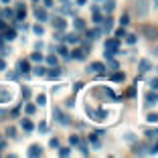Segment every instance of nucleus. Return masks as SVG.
<instances>
[{"mask_svg": "<svg viewBox=\"0 0 158 158\" xmlns=\"http://www.w3.org/2000/svg\"><path fill=\"white\" fill-rule=\"evenodd\" d=\"M116 53H120V41L118 39H107L106 41V51H103V55L107 57H114Z\"/></svg>", "mask_w": 158, "mask_h": 158, "instance_id": "nucleus-1", "label": "nucleus"}, {"mask_svg": "<svg viewBox=\"0 0 158 158\" xmlns=\"http://www.w3.org/2000/svg\"><path fill=\"white\" fill-rule=\"evenodd\" d=\"M136 12L140 14V16H146L148 14V4H146V0H136Z\"/></svg>", "mask_w": 158, "mask_h": 158, "instance_id": "nucleus-2", "label": "nucleus"}, {"mask_svg": "<svg viewBox=\"0 0 158 158\" xmlns=\"http://www.w3.org/2000/svg\"><path fill=\"white\" fill-rule=\"evenodd\" d=\"M55 120L59 122V124H63V126H69V124H71V120H69V118H67L65 114L61 112V110H57V107H55Z\"/></svg>", "mask_w": 158, "mask_h": 158, "instance_id": "nucleus-3", "label": "nucleus"}, {"mask_svg": "<svg viewBox=\"0 0 158 158\" xmlns=\"http://www.w3.org/2000/svg\"><path fill=\"white\" fill-rule=\"evenodd\" d=\"M87 71H91V73H106V65L99 63V61H95V63H91L87 67Z\"/></svg>", "mask_w": 158, "mask_h": 158, "instance_id": "nucleus-4", "label": "nucleus"}, {"mask_svg": "<svg viewBox=\"0 0 158 158\" xmlns=\"http://www.w3.org/2000/svg\"><path fill=\"white\" fill-rule=\"evenodd\" d=\"M27 154H28V156H41V154H43L41 144H31L28 150H27Z\"/></svg>", "mask_w": 158, "mask_h": 158, "instance_id": "nucleus-5", "label": "nucleus"}, {"mask_svg": "<svg viewBox=\"0 0 158 158\" xmlns=\"http://www.w3.org/2000/svg\"><path fill=\"white\" fill-rule=\"evenodd\" d=\"M132 154H138V156H144V154H150V148L144 144H136L134 150H132Z\"/></svg>", "mask_w": 158, "mask_h": 158, "instance_id": "nucleus-6", "label": "nucleus"}, {"mask_svg": "<svg viewBox=\"0 0 158 158\" xmlns=\"http://www.w3.org/2000/svg\"><path fill=\"white\" fill-rule=\"evenodd\" d=\"M69 55H71V59L83 61V59H85V55H87V53H85V49H83V47H81V49H73V53H69Z\"/></svg>", "mask_w": 158, "mask_h": 158, "instance_id": "nucleus-7", "label": "nucleus"}, {"mask_svg": "<svg viewBox=\"0 0 158 158\" xmlns=\"http://www.w3.org/2000/svg\"><path fill=\"white\" fill-rule=\"evenodd\" d=\"M35 16H37L41 23L49 20V14H47V10H45V8H41V6H37V8H35Z\"/></svg>", "mask_w": 158, "mask_h": 158, "instance_id": "nucleus-8", "label": "nucleus"}, {"mask_svg": "<svg viewBox=\"0 0 158 158\" xmlns=\"http://www.w3.org/2000/svg\"><path fill=\"white\" fill-rule=\"evenodd\" d=\"M53 27H55V31H65L67 23H65V19H61V16H55V19H53Z\"/></svg>", "mask_w": 158, "mask_h": 158, "instance_id": "nucleus-9", "label": "nucleus"}, {"mask_svg": "<svg viewBox=\"0 0 158 158\" xmlns=\"http://www.w3.org/2000/svg\"><path fill=\"white\" fill-rule=\"evenodd\" d=\"M19 73H24V75H28V73H31V63H28L27 59L19 61Z\"/></svg>", "mask_w": 158, "mask_h": 158, "instance_id": "nucleus-10", "label": "nucleus"}, {"mask_svg": "<svg viewBox=\"0 0 158 158\" xmlns=\"http://www.w3.org/2000/svg\"><path fill=\"white\" fill-rule=\"evenodd\" d=\"M10 99H12V91L6 87H0V102L4 103V102H10Z\"/></svg>", "mask_w": 158, "mask_h": 158, "instance_id": "nucleus-11", "label": "nucleus"}, {"mask_svg": "<svg viewBox=\"0 0 158 158\" xmlns=\"http://www.w3.org/2000/svg\"><path fill=\"white\" fill-rule=\"evenodd\" d=\"M103 24H102V31H103V33H110V31H112V24H114V19H110V16H103Z\"/></svg>", "mask_w": 158, "mask_h": 158, "instance_id": "nucleus-12", "label": "nucleus"}, {"mask_svg": "<svg viewBox=\"0 0 158 158\" xmlns=\"http://www.w3.org/2000/svg\"><path fill=\"white\" fill-rule=\"evenodd\" d=\"M45 75H47L49 79H59V77H61V69H57V65H53V69H49Z\"/></svg>", "mask_w": 158, "mask_h": 158, "instance_id": "nucleus-13", "label": "nucleus"}, {"mask_svg": "<svg viewBox=\"0 0 158 158\" xmlns=\"http://www.w3.org/2000/svg\"><path fill=\"white\" fill-rule=\"evenodd\" d=\"M114 8H116V0H106V2H103V12L106 14L114 12Z\"/></svg>", "mask_w": 158, "mask_h": 158, "instance_id": "nucleus-14", "label": "nucleus"}, {"mask_svg": "<svg viewBox=\"0 0 158 158\" xmlns=\"http://www.w3.org/2000/svg\"><path fill=\"white\" fill-rule=\"evenodd\" d=\"M20 126H23V130H24V132H33V130H35V124L28 120V118H24V120L20 122Z\"/></svg>", "mask_w": 158, "mask_h": 158, "instance_id": "nucleus-15", "label": "nucleus"}, {"mask_svg": "<svg viewBox=\"0 0 158 158\" xmlns=\"http://www.w3.org/2000/svg\"><path fill=\"white\" fill-rule=\"evenodd\" d=\"M2 39H4V41H14V39H16V31H12V28H6L4 35H2Z\"/></svg>", "mask_w": 158, "mask_h": 158, "instance_id": "nucleus-16", "label": "nucleus"}, {"mask_svg": "<svg viewBox=\"0 0 158 158\" xmlns=\"http://www.w3.org/2000/svg\"><path fill=\"white\" fill-rule=\"evenodd\" d=\"M154 103H158V93L150 91L148 95H146V106H154Z\"/></svg>", "mask_w": 158, "mask_h": 158, "instance_id": "nucleus-17", "label": "nucleus"}, {"mask_svg": "<svg viewBox=\"0 0 158 158\" xmlns=\"http://www.w3.org/2000/svg\"><path fill=\"white\" fill-rule=\"evenodd\" d=\"M144 33H146V37H148V39H154V37H158V28H154V27H144Z\"/></svg>", "mask_w": 158, "mask_h": 158, "instance_id": "nucleus-18", "label": "nucleus"}, {"mask_svg": "<svg viewBox=\"0 0 158 158\" xmlns=\"http://www.w3.org/2000/svg\"><path fill=\"white\" fill-rule=\"evenodd\" d=\"M57 51H59V55H61V57H65V59H71V55H69V49H67L65 45H61L59 49H57Z\"/></svg>", "mask_w": 158, "mask_h": 158, "instance_id": "nucleus-19", "label": "nucleus"}, {"mask_svg": "<svg viewBox=\"0 0 158 158\" xmlns=\"http://www.w3.org/2000/svg\"><path fill=\"white\" fill-rule=\"evenodd\" d=\"M148 69H150V63H148V59H142V61H140V73H146Z\"/></svg>", "mask_w": 158, "mask_h": 158, "instance_id": "nucleus-20", "label": "nucleus"}, {"mask_svg": "<svg viewBox=\"0 0 158 158\" xmlns=\"http://www.w3.org/2000/svg\"><path fill=\"white\" fill-rule=\"evenodd\" d=\"M102 33H103L102 28H93V31H89V33H87V39H98Z\"/></svg>", "mask_w": 158, "mask_h": 158, "instance_id": "nucleus-21", "label": "nucleus"}, {"mask_svg": "<svg viewBox=\"0 0 158 158\" xmlns=\"http://www.w3.org/2000/svg\"><path fill=\"white\" fill-rule=\"evenodd\" d=\"M24 112H27L28 116H33V114L37 112V106H35V103H27V106H24Z\"/></svg>", "mask_w": 158, "mask_h": 158, "instance_id": "nucleus-22", "label": "nucleus"}, {"mask_svg": "<svg viewBox=\"0 0 158 158\" xmlns=\"http://www.w3.org/2000/svg\"><path fill=\"white\" fill-rule=\"evenodd\" d=\"M93 23H102V19H103V16H102V14H99V10L98 8H95V6H93Z\"/></svg>", "mask_w": 158, "mask_h": 158, "instance_id": "nucleus-23", "label": "nucleus"}, {"mask_svg": "<svg viewBox=\"0 0 158 158\" xmlns=\"http://www.w3.org/2000/svg\"><path fill=\"white\" fill-rule=\"evenodd\" d=\"M73 24H75V28H77V31H83V28H85V23H83L81 19H75Z\"/></svg>", "mask_w": 158, "mask_h": 158, "instance_id": "nucleus-24", "label": "nucleus"}, {"mask_svg": "<svg viewBox=\"0 0 158 158\" xmlns=\"http://www.w3.org/2000/svg\"><path fill=\"white\" fill-rule=\"evenodd\" d=\"M33 33L41 37V35H45V31H43V27H41V24H33Z\"/></svg>", "mask_w": 158, "mask_h": 158, "instance_id": "nucleus-25", "label": "nucleus"}, {"mask_svg": "<svg viewBox=\"0 0 158 158\" xmlns=\"http://www.w3.org/2000/svg\"><path fill=\"white\" fill-rule=\"evenodd\" d=\"M47 65H57V55H49V57H47Z\"/></svg>", "mask_w": 158, "mask_h": 158, "instance_id": "nucleus-26", "label": "nucleus"}, {"mask_svg": "<svg viewBox=\"0 0 158 158\" xmlns=\"http://www.w3.org/2000/svg\"><path fill=\"white\" fill-rule=\"evenodd\" d=\"M0 14H2V16H4V19H14V12H12V10H10V8L2 10V12H0Z\"/></svg>", "mask_w": 158, "mask_h": 158, "instance_id": "nucleus-27", "label": "nucleus"}, {"mask_svg": "<svg viewBox=\"0 0 158 158\" xmlns=\"http://www.w3.org/2000/svg\"><path fill=\"white\" fill-rule=\"evenodd\" d=\"M31 61H35V63H41V61H43V55H41V53H33V55H31Z\"/></svg>", "mask_w": 158, "mask_h": 158, "instance_id": "nucleus-28", "label": "nucleus"}, {"mask_svg": "<svg viewBox=\"0 0 158 158\" xmlns=\"http://www.w3.org/2000/svg\"><path fill=\"white\" fill-rule=\"evenodd\" d=\"M45 103H47V95H43V93L37 95V106H45Z\"/></svg>", "mask_w": 158, "mask_h": 158, "instance_id": "nucleus-29", "label": "nucleus"}, {"mask_svg": "<svg viewBox=\"0 0 158 158\" xmlns=\"http://www.w3.org/2000/svg\"><path fill=\"white\" fill-rule=\"evenodd\" d=\"M89 142L93 144V148H99V140H98V136H89Z\"/></svg>", "mask_w": 158, "mask_h": 158, "instance_id": "nucleus-30", "label": "nucleus"}, {"mask_svg": "<svg viewBox=\"0 0 158 158\" xmlns=\"http://www.w3.org/2000/svg\"><path fill=\"white\" fill-rule=\"evenodd\" d=\"M126 35H128V33L124 31V27H122V28H118V31H116V39H124Z\"/></svg>", "mask_w": 158, "mask_h": 158, "instance_id": "nucleus-31", "label": "nucleus"}, {"mask_svg": "<svg viewBox=\"0 0 158 158\" xmlns=\"http://www.w3.org/2000/svg\"><path fill=\"white\" fill-rule=\"evenodd\" d=\"M124 77H126L124 73H114L112 75V81H124Z\"/></svg>", "mask_w": 158, "mask_h": 158, "instance_id": "nucleus-32", "label": "nucleus"}, {"mask_svg": "<svg viewBox=\"0 0 158 158\" xmlns=\"http://www.w3.org/2000/svg\"><path fill=\"white\" fill-rule=\"evenodd\" d=\"M65 41H67V43H77V41H79V37H77V35H67Z\"/></svg>", "mask_w": 158, "mask_h": 158, "instance_id": "nucleus-33", "label": "nucleus"}, {"mask_svg": "<svg viewBox=\"0 0 158 158\" xmlns=\"http://www.w3.org/2000/svg\"><path fill=\"white\" fill-rule=\"evenodd\" d=\"M33 73H35V75H45V73H47V69H45V67H35Z\"/></svg>", "mask_w": 158, "mask_h": 158, "instance_id": "nucleus-34", "label": "nucleus"}, {"mask_svg": "<svg viewBox=\"0 0 158 158\" xmlns=\"http://www.w3.org/2000/svg\"><path fill=\"white\" fill-rule=\"evenodd\" d=\"M69 144L71 146H77L79 144V136H71V138H69Z\"/></svg>", "mask_w": 158, "mask_h": 158, "instance_id": "nucleus-35", "label": "nucleus"}, {"mask_svg": "<svg viewBox=\"0 0 158 158\" xmlns=\"http://www.w3.org/2000/svg\"><path fill=\"white\" fill-rule=\"evenodd\" d=\"M69 154H71V150H69V148H61V150H59V156H63V158L69 156Z\"/></svg>", "mask_w": 158, "mask_h": 158, "instance_id": "nucleus-36", "label": "nucleus"}, {"mask_svg": "<svg viewBox=\"0 0 158 158\" xmlns=\"http://www.w3.org/2000/svg\"><path fill=\"white\" fill-rule=\"evenodd\" d=\"M148 83H150V87H152V89H158V77H154V79H150Z\"/></svg>", "mask_w": 158, "mask_h": 158, "instance_id": "nucleus-37", "label": "nucleus"}, {"mask_svg": "<svg viewBox=\"0 0 158 158\" xmlns=\"http://www.w3.org/2000/svg\"><path fill=\"white\" fill-rule=\"evenodd\" d=\"M77 146H79V150H81V154H83V156H85V154H87V146H85L83 142H79Z\"/></svg>", "mask_w": 158, "mask_h": 158, "instance_id": "nucleus-38", "label": "nucleus"}, {"mask_svg": "<svg viewBox=\"0 0 158 158\" xmlns=\"http://www.w3.org/2000/svg\"><path fill=\"white\" fill-rule=\"evenodd\" d=\"M49 144H51V148H59V140H57V138H51V142H49Z\"/></svg>", "mask_w": 158, "mask_h": 158, "instance_id": "nucleus-39", "label": "nucleus"}, {"mask_svg": "<svg viewBox=\"0 0 158 158\" xmlns=\"http://www.w3.org/2000/svg\"><path fill=\"white\" fill-rule=\"evenodd\" d=\"M146 120H148V122H156L158 116H156V114H148V116H146Z\"/></svg>", "mask_w": 158, "mask_h": 158, "instance_id": "nucleus-40", "label": "nucleus"}, {"mask_svg": "<svg viewBox=\"0 0 158 158\" xmlns=\"http://www.w3.org/2000/svg\"><path fill=\"white\" fill-rule=\"evenodd\" d=\"M156 134H158V128H156V130H148V132H146V136H148V138H154Z\"/></svg>", "mask_w": 158, "mask_h": 158, "instance_id": "nucleus-41", "label": "nucleus"}, {"mask_svg": "<svg viewBox=\"0 0 158 158\" xmlns=\"http://www.w3.org/2000/svg\"><path fill=\"white\" fill-rule=\"evenodd\" d=\"M39 130H41V132H47V122H41V124H39Z\"/></svg>", "mask_w": 158, "mask_h": 158, "instance_id": "nucleus-42", "label": "nucleus"}, {"mask_svg": "<svg viewBox=\"0 0 158 158\" xmlns=\"http://www.w3.org/2000/svg\"><path fill=\"white\" fill-rule=\"evenodd\" d=\"M6 132H8V136H10V138H14V136H16V130H14V128H8Z\"/></svg>", "mask_w": 158, "mask_h": 158, "instance_id": "nucleus-43", "label": "nucleus"}, {"mask_svg": "<svg viewBox=\"0 0 158 158\" xmlns=\"http://www.w3.org/2000/svg\"><path fill=\"white\" fill-rule=\"evenodd\" d=\"M126 39H128V43H130V45H134V43H136V37H134V35H130V37H126Z\"/></svg>", "mask_w": 158, "mask_h": 158, "instance_id": "nucleus-44", "label": "nucleus"}, {"mask_svg": "<svg viewBox=\"0 0 158 158\" xmlns=\"http://www.w3.org/2000/svg\"><path fill=\"white\" fill-rule=\"evenodd\" d=\"M43 4H45L47 8H51V6H53V0H43Z\"/></svg>", "mask_w": 158, "mask_h": 158, "instance_id": "nucleus-45", "label": "nucleus"}, {"mask_svg": "<svg viewBox=\"0 0 158 158\" xmlns=\"http://www.w3.org/2000/svg\"><path fill=\"white\" fill-rule=\"evenodd\" d=\"M4 69H6V61L0 59V71H4Z\"/></svg>", "mask_w": 158, "mask_h": 158, "instance_id": "nucleus-46", "label": "nucleus"}, {"mask_svg": "<svg viewBox=\"0 0 158 158\" xmlns=\"http://www.w3.org/2000/svg\"><path fill=\"white\" fill-rule=\"evenodd\" d=\"M128 23H130V19H128V16H122V27H126Z\"/></svg>", "mask_w": 158, "mask_h": 158, "instance_id": "nucleus-47", "label": "nucleus"}, {"mask_svg": "<svg viewBox=\"0 0 158 158\" xmlns=\"http://www.w3.org/2000/svg\"><path fill=\"white\" fill-rule=\"evenodd\" d=\"M23 95H24V98H28V95H31V91H28V87H24V89H23Z\"/></svg>", "mask_w": 158, "mask_h": 158, "instance_id": "nucleus-48", "label": "nucleus"}, {"mask_svg": "<svg viewBox=\"0 0 158 158\" xmlns=\"http://www.w3.org/2000/svg\"><path fill=\"white\" fill-rule=\"evenodd\" d=\"M85 2H87V0H77V4H79V6H83Z\"/></svg>", "mask_w": 158, "mask_h": 158, "instance_id": "nucleus-49", "label": "nucleus"}, {"mask_svg": "<svg viewBox=\"0 0 158 158\" xmlns=\"http://www.w3.org/2000/svg\"><path fill=\"white\" fill-rule=\"evenodd\" d=\"M2 45H4V39H2V37H0V47H2Z\"/></svg>", "mask_w": 158, "mask_h": 158, "instance_id": "nucleus-50", "label": "nucleus"}, {"mask_svg": "<svg viewBox=\"0 0 158 158\" xmlns=\"http://www.w3.org/2000/svg\"><path fill=\"white\" fill-rule=\"evenodd\" d=\"M154 55H156V57H158V47H156V49H154Z\"/></svg>", "mask_w": 158, "mask_h": 158, "instance_id": "nucleus-51", "label": "nucleus"}, {"mask_svg": "<svg viewBox=\"0 0 158 158\" xmlns=\"http://www.w3.org/2000/svg\"><path fill=\"white\" fill-rule=\"evenodd\" d=\"M2 148H4V142H0V150H2Z\"/></svg>", "mask_w": 158, "mask_h": 158, "instance_id": "nucleus-52", "label": "nucleus"}, {"mask_svg": "<svg viewBox=\"0 0 158 158\" xmlns=\"http://www.w3.org/2000/svg\"><path fill=\"white\" fill-rule=\"evenodd\" d=\"M0 28H4V23H2V20H0Z\"/></svg>", "mask_w": 158, "mask_h": 158, "instance_id": "nucleus-53", "label": "nucleus"}, {"mask_svg": "<svg viewBox=\"0 0 158 158\" xmlns=\"http://www.w3.org/2000/svg\"><path fill=\"white\" fill-rule=\"evenodd\" d=\"M152 2H154V6H158V0H152Z\"/></svg>", "mask_w": 158, "mask_h": 158, "instance_id": "nucleus-54", "label": "nucleus"}, {"mask_svg": "<svg viewBox=\"0 0 158 158\" xmlns=\"http://www.w3.org/2000/svg\"><path fill=\"white\" fill-rule=\"evenodd\" d=\"M2 2H10V0H2Z\"/></svg>", "mask_w": 158, "mask_h": 158, "instance_id": "nucleus-55", "label": "nucleus"}, {"mask_svg": "<svg viewBox=\"0 0 158 158\" xmlns=\"http://www.w3.org/2000/svg\"><path fill=\"white\" fill-rule=\"evenodd\" d=\"M33 2H37V0H33Z\"/></svg>", "mask_w": 158, "mask_h": 158, "instance_id": "nucleus-56", "label": "nucleus"}]
</instances>
